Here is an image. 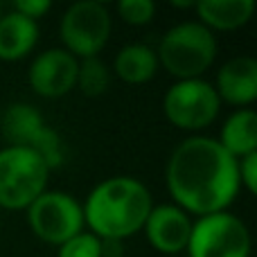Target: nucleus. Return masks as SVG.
Returning a JSON list of instances; mask_svg holds the SVG:
<instances>
[{"label": "nucleus", "instance_id": "obj_3", "mask_svg": "<svg viewBox=\"0 0 257 257\" xmlns=\"http://www.w3.org/2000/svg\"><path fill=\"white\" fill-rule=\"evenodd\" d=\"M158 61L178 79H199L217 57L212 30L201 23H178L165 32L156 52Z\"/></svg>", "mask_w": 257, "mask_h": 257}, {"label": "nucleus", "instance_id": "obj_11", "mask_svg": "<svg viewBox=\"0 0 257 257\" xmlns=\"http://www.w3.org/2000/svg\"><path fill=\"white\" fill-rule=\"evenodd\" d=\"M219 99H226L228 104L246 106L257 99V61L253 57H235L217 75Z\"/></svg>", "mask_w": 257, "mask_h": 257}, {"label": "nucleus", "instance_id": "obj_20", "mask_svg": "<svg viewBox=\"0 0 257 257\" xmlns=\"http://www.w3.org/2000/svg\"><path fill=\"white\" fill-rule=\"evenodd\" d=\"M117 12L131 25H145L154 18L156 14V5L151 0H122L117 5Z\"/></svg>", "mask_w": 257, "mask_h": 257}, {"label": "nucleus", "instance_id": "obj_9", "mask_svg": "<svg viewBox=\"0 0 257 257\" xmlns=\"http://www.w3.org/2000/svg\"><path fill=\"white\" fill-rule=\"evenodd\" d=\"M79 61L68 50H45L32 61L30 84L41 97H63L77 84Z\"/></svg>", "mask_w": 257, "mask_h": 257}, {"label": "nucleus", "instance_id": "obj_4", "mask_svg": "<svg viewBox=\"0 0 257 257\" xmlns=\"http://www.w3.org/2000/svg\"><path fill=\"white\" fill-rule=\"evenodd\" d=\"M50 169L27 147L0 149V205L7 210L30 208L45 192Z\"/></svg>", "mask_w": 257, "mask_h": 257}, {"label": "nucleus", "instance_id": "obj_18", "mask_svg": "<svg viewBox=\"0 0 257 257\" xmlns=\"http://www.w3.org/2000/svg\"><path fill=\"white\" fill-rule=\"evenodd\" d=\"M30 149L34 151V154L39 156L41 160H43L45 167H48V169H54V167H59V165L63 163L61 138H59L50 126H45L43 131L39 133V138H36V140L32 142Z\"/></svg>", "mask_w": 257, "mask_h": 257}, {"label": "nucleus", "instance_id": "obj_5", "mask_svg": "<svg viewBox=\"0 0 257 257\" xmlns=\"http://www.w3.org/2000/svg\"><path fill=\"white\" fill-rule=\"evenodd\" d=\"M190 257H248L250 235L246 223L230 212H214L192 223Z\"/></svg>", "mask_w": 257, "mask_h": 257}, {"label": "nucleus", "instance_id": "obj_6", "mask_svg": "<svg viewBox=\"0 0 257 257\" xmlns=\"http://www.w3.org/2000/svg\"><path fill=\"white\" fill-rule=\"evenodd\" d=\"M30 228L39 239L61 246L84 232V208L66 192H43L27 208Z\"/></svg>", "mask_w": 257, "mask_h": 257}, {"label": "nucleus", "instance_id": "obj_22", "mask_svg": "<svg viewBox=\"0 0 257 257\" xmlns=\"http://www.w3.org/2000/svg\"><path fill=\"white\" fill-rule=\"evenodd\" d=\"M50 7H52L50 0H18L16 7H14V12H18V14H23V16L36 21V18H41L43 14H48Z\"/></svg>", "mask_w": 257, "mask_h": 257}, {"label": "nucleus", "instance_id": "obj_21", "mask_svg": "<svg viewBox=\"0 0 257 257\" xmlns=\"http://www.w3.org/2000/svg\"><path fill=\"white\" fill-rule=\"evenodd\" d=\"M239 169V183L248 187V192H257V154H248L237 160Z\"/></svg>", "mask_w": 257, "mask_h": 257}, {"label": "nucleus", "instance_id": "obj_10", "mask_svg": "<svg viewBox=\"0 0 257 257\" xmlns=\"http://www.w3.org/2000/svg\"><path fill=\"white\" fill-rule=\"evenodd\" d=\"M142 230L156 250L181 253L183 248H187V241H190L192 221L185 210H181L178 205H156L151 208Z\"/></svg>", "mask_w": 257, "mask_h": 257}, {"label": "nucleus", "instance_id": "obj_2", "mask_svg": "<svg viewBox=\"0 0 257 257\" xmlns=\"http://www.w3.org/2000/svg\"><path fill=\"white\" fill-rule=\"evenodd\" d=\"M84 208V223L99 239H122L142 230L154 201L138 178L115 176L102 181L88 194Z\"/></svg>", "mask_w": 257, "mask_h": 257}, {"label": "nucleus", "instance_id": "obj_14", "mask_svg": "<svg viewBox=\"0 0 257 257\" xmlns=\"http://www.w3.org/2000/svg\"><path fill=\"white\" fill-rule=\"evenodd\" d=\"M45 128V120L34 106L30 104H12L3 113L0 120V131L9 147H27L39 138V133Z\"/></svg>", "mask_w": 257, "mask_h": 257}, {"label": "nucleus", "instance_id": "obj_17", "mask_svg": "<svg viewBox=\"0 0 257 257\" xmlns=\"http://www.w3.org/2000/svg\"><path fill=\"white\" fill-rule=\"evenodd\" d=\"M108 81H111V75H108V68L99 61L97 57L84 59L79 63V72H77V84H79L81 93L88 95V97H97L104 90L108 88Z\"/></svg>", "mask_w": 257, "mask_h": 257}, {"label": "nucleus", "instance_id": "obj_7", "mask_svg": "<svg viewBox=\"0 0 257 257\" xmlns=\"http://www.w3.org/2000/svg\"><path fill=\"white\" fill-rule=\"evenodd\" d=\"M111 36V14L106 5L84 0L68 7L61 18V39L72 57L90 59Z\"/></svg>", "mask_w": 257, "mask_h": 257}, {"label": "nucleus", "instance_id": "obj_19", "mask_svg": "<svg viewBox=\"0 0 257 257\" xmlns=\"http://www.w3.org/2000/svg\"><path fill=\"white\" fill-rule=\"evenodd\" d=\"M59 257H102L99 237L93 232H79L59 246Z\"/></svg>", "mask_w": 257, "mask_h": 257}, {"label": "nucleus", "instance_id": "obj_23", "mask_svg": "<svg viewBox=\"0 0 257 257\" xmlns=\"http://www.w3.org/2000/svg\"><path fill=\"white\" fill-rule=\"evenodd\" d=\"M102 257H120L122 255V239H99Z\"/></svg>", "mask_w": 257, "mask_h": 257}, {"label": "nucleus", "instance_id": "obj_8", "mask_svg": "<svg viewBox=\"0 0 257 257\" xmlns=\"http://www.w3.org/2000/svg\"><path fill=\"white\" fill-rule=\"evenodd\" d=\"M219 99L212 84L203 79H183L176 81L165 95V115L178 128L187 131H199L208 126L219 115Z\"/></svg>", "mask_w": 257, "mask_h": 257}, {"label": "nucleus", "instance_id": "obj_12", "mask_svg": "<svg viewBox=\"0 0 257 257\" xmlns=\"http://www.w3.org/2000/svg\"><path fill=\"white\" fill-rule=\"evenodd\" d=\"M39 41V25L36 21L23 16L18 12L0 14V59L3 61H18Z\"/></svg>", "mask_w": 257, "mask_h": 257}, {"label": "nucleus", "instance_id": "obj_13", "mask_svg": "<svg viewBox=\"0 0 257 257\" xmlns=\"http://www.w3.org/2000/svg\"><path fill=\"white\" fill-rule=\"evenodd\" d=\"M201 25L214 30H237L246 25L255 12L253 0H196Z\"/></svg>", "mask_w": 257, "mask_h": 257}, {"label": "nucleus", "instance_id": "obj_1", "mask_svg": "<svg viewBox=\"0 0 257 257\" xmlns=\"http://www.w3.org/2000/svg\"><path fill=\"white\" fill-rule=\"evenodd\" d=\"M239 169L214 138L194 136L178 142L167 163V187L176 205L199 217L226 212L239 190Z\"/></svg>", "mask_w": 257, "mask_h": 257}, {"label": "nucleus", "instance_id": "obj_16", "mask_svg": "<svg viewBox=\"0 0 257 257\" xmlns=\"http://www.w3.org/2000/svg\"><path fill=\"white\" fill-rule=\"evenodd\" d=\"M158 70V57L145 43H131L117 52L115 72L126 84H145Z\"/></svg>", "mask_w": 257, "mask_h": 257}, {"label": "nucleus", "instance_id": "obj_15", "mask_svg": "<svg viewBox=\"0 0 257 257\" xmlns=\"http://www.w3.org/2000/svg\"><path fill=\"white\" fill-rule=\"evenodd\" d=\"M219 145L237 160L248 154H257V115L250 108L232 113L221 128Z\"/></svg>", "mask_w": 257, "mask_h": 257}]
</instances>
